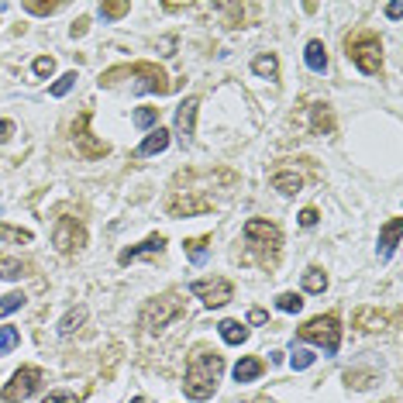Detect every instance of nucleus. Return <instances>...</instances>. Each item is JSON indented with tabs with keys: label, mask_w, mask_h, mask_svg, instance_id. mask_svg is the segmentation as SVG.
<instances>
[{
	"label": "nucleus",
	"mask_w": 403,
	"mask_h": 403,
	"mask_svg": "<svg viewBox=\"0 0 403 403\" xmlns=\"http://www.w3.org/2000/svg\"><path fill=\"white\" fill-rule=\"evenodd\" d=\"M221 372H225V355L218 351H207V348H197L186 362V383H183V393L190 400H211L218 383H221Z\"/></svg>",
	"instance_id": "f257e3e1"
},
{
	"label": "nucleus",
	"mask_w": 403,
	"mask_h": 403,
	"mask_svg": "<svg viewBox=\"0 0 403 403\" xmlns=\"http://www.w3.org/2000/svg\"><path fill=\"white\" fill-rule=\"evenodd\" d=\"M245 241L248 248L255 252V262L262 269H276L280 266V252H283V231L276 221H266V218H252L245 225Z\"/></svg>",
	"instance_id": "f03ea898"
},
{
	"label": "nucleus",
	"mask_w": 403,
	"mask_h": 403,
	"mask_svg": "<svg viewBox=\"0 0 403 403\" xmlns=\"http://www.w3.org/2000/svg\"><path fill=\"white\" fill-rule=\"evenodd\" d=\"M124 76H131V79H138L135 83V93H169L173 90V83H169V76L155 66V62H135V66H114V69H107L104 76H100V86H114L117 79H124Z\"/></svg>",
	"instance_id": "7ed1b4c3"
},
{
	"label": "nucleus",
	"mask_w": 403,
	"mask_h": 403,
	"mask_svg": "<svg viewBox=\"0 0 403 403\" xmlns=\"http://www.w3.org/2000/svg\"><path fill=\"white\" fill-rule=\"evenodd\" d=\"M345 52L365 76H376V73L383 69V42H379L376 31H365V28H362V31H351L345 38Z\"/></svg>",
	"instance_id": "20e7f679"
},
{
	"label": "nucleus",
	"mask_w": 403,
	"mask_h": 403,
	"mask_svg": "<svg viewBox=\"0 0 403 403\" xmlns=\"http://www.w3.org/2000/svg\"><path fill=\"white\" fill-rule=\"evenodd\" d=\"M303 342H310V345H321L328 355H335L338 345H342V324H338V317H331V314H321V317H310L300 331H296Z\"/></svg>",
	"instance_id": "39448f33"
},
{
	"label": "nucleus",
	"mask_w": 403,
	"mask_h": 403,
	"mask_svg": "<svg viewBox=\"0 0 403 403\" xmlns=\"http://www.w3.org/2000/svg\"><path fill=\"white\" fill-rule=\"evenodd\" d=\"M183 300L176 296V293H166V296H155V300H149L145 303V310H142V328L145 331H152V335H159L169 321L176 317H183Z\"/></svg>",
	"instance_id": "423d86ee"
},
{
	"label": "nucleus",
	"mask_w": 403,
	"mask_h": 403,
	"mask_svg": "<svg viewBox=\"0 0 403 403\" xmlns=\"http://www.w3.org/2000/svg\"><path fill=\"white\" fill-rule=\"evenodd\" d=\"M42 379H45V372H42L38 365H21V369L10 376V383L3 386L0 400L3 403H24L38 386H42Z\"/></svg>",
	"instance_id": "0eeeda50"
},
{
	"label": "nucleus",
	"mask_w": 403,
	"mask_h": 403,
	"mask_svg": "<svg viewBox=\"0 0 403 403\" xmlns=\"http://www.w3.org/2000/svg\"><path fill=\"white\" fill-rule=\"evenodd\" d=\"M52 245H56L62 255L79 252V248L86 245V228H83V221H79V218L62 214V218L56 221V228H52Z\"/></svg>",
	"instance_id": "6e6552de"
},
{
	"label": "nucleus",
	"mask_w": 403,
	"mask_h": 403,
	"mask_svg": "<svg viewBox=\"0 0 403 403\" xmlns=\"http://www.w3.org/2000/svg\"><path fill=\"white\" fill-rule=\"evenodd\" d=\"M73 145H76V152H79L83 159H104V155L111 152L107 142H97V138H93V131H90V111H83V114L76 117V124H73Z\"/></svg>",
	"instance_id": "1a4fd4ad"
},
{
	"label": "nucleus",
	"mask_w": 403,
	"mask_h": 403,
	"mask_svg": "<svg viewBox=\"0 0 403 403\" xmlns=\"http://www.w3.org/2000/svg\"><path fill=\"white\" fill-rule=\"evenodd\" d=\"M190 293L197 300H204L207 307H225L231 300V293H234V287H231L228 280H221V276H211V280H193Z\"/></svg>",
	"instance_id": "9d476101"
},
{
	"label": "nucleus",
	"mask_w": 403,
	"mask_h": 403,
	"mask_svg": "<svg viewBox=\"0 0 403 403\" xmlns=\"http://www.w3.org/2000/svg\"><path fill=\"white\" fill-rule=\"evenodd\" d=\"M197 111H200V100H197V97H186V100L176 107V135H179V142H183V145L193 138V128H197Z\"/></svg>",
	"instance_id": "9b49d317"
},
{
	"label": "nucleus",
	"mask_w": 403,
	"mask_h": 403,
	"mask_svg": "<svg viewBox=\"0 0 403 403\" xmlns=\"http://www.w3.org/2000/svg\"><path fill=\"white\" fill-rule=\"evenodd\" d=\"M166 211H169V218H190V214H207V211H214V200L211 197H186V200H176L169 197L166 200Z\"/></svg>",
	"instance_id": "f8f14e48"
},
{
	"label": "nucleus",
	"mask_w": 403,
	"mask_h": 403,
	"mask_svg": "<svg viewBox=\"0 0 403 403\" xmlns=\"http://www.w3.org/2000/svg\"><path fill=\"white\" fill-rule=\"evenodd\" d=\"M162 248H166V238H162V234H149L142 245L124 248V252L117 255V262H121V266H128V262H135V259H142V255H162Z\"/></svg>",
	"instance_id": "ddd939ff"
},
{
	"label": "nucleus",
	"mask_w": 403,
	"mask_h": 403,
	"mask_svg": "<svg viewBox=\"0 0 403 403\" xmlns=\"http://www.w3.org/2000/svg\"><path fill=\"white\" fill-rule=\"evenodd\" d=\"M400 231H403L400 218H390V221L383 225V231H379V259H383V262L393 259V252H397V245H400Z\"/></svg>",
	"instance_id": "4468645a"
},
{
	"label": "nucleus",
	"mask_w": 403,
	"mask_h": 403,
	"mask_svg": "<svg viewBox=\"0 0 403 403\" xmlns=\"http://www.w3.org/2000/svg\"><path fill=\"white\" fill-rule=\"evenodd\" d=\"M166 149H169V131L155 128V131H149V138L135 149V159H149V155H159V152H166Z\"/></svg>",
	"instance_id": "2eb2a0df"
},
{
	"label": "nucleus",
	"mask_w": 403,
	"mask_h": 403,
	"mask_svg": "<svg viewBox=\"0 0 403 403\" xmlns=\"http://www.w3.org/2000/svg\"><path fill=\"white\" fill-rule=\"evenodd\" d=\"M351 324L362 328V331H383L386 328V314L379 307H358L355 317H351Z\"/></svg>",
	"instance_id": "dca6fc26"
},
{
	"label": "nucleus",
	"mask_w": 403,
	"mask_h": 403,
	"mask_svg": "<svg viewBox=\"0 0 403 403\" xmlns=\"http://www.w3.org/2000/svg\"><path fill=\"white\" fill-rule=\"evenodd\" d=\"M262 358H255V355H248V358H241L238 365H234V383H252V379H259L262 376Z\"/></svg>",
	"instance_id": "f3484780"
},
{
	"label": "nucleus",
	"mask_w": 403,
	"mask_h": 403,
	"mask_svg": "<svg viewBox=\"0 0 403 403\" xmlns=\"http://www.w3.org/2000/svg\"><path fill=\"white\" fill-rule=\"evenodd\" d=\"M273 186H276L283 197H293V193H300L303 179H300V173H293V169H276V173H273Z\"/></svg>",
	"instance_id": "a211bd4d"
},
{
	"label": "nucleus",
	"mask_w": 403,
	"mask_h": 403,
	"mask_svg": "<svg viewBox=\"0 0 403 403\" xmlns=\"http://www.w3.org/2000/svg\"><path fill=\"white\" fill-rule=\"evenodd\" d=\"M303 59H307V66L314 69V73H324L328 69V49H324V42H307V49H303Z\"/></svg>",
	"instance_id": "6ab92c4d"
},
{
	"label": "nucleus",
	"mask_w": 403,
	"mask_h": 403,
	"mask_svg": "<svg viewBox=\"0 0 403 403\" xmlns=\"http://www.w3.org/2000/svg\"><path fill=\"white\" fill-rule=\"evenodd\" d=\"M218 331H221V338H225L228 345H245V342H248V328L238 324V321H221Z\"/></svg>",
	"instance_id": "aec40b11"
},
{
	"label": "nucleus",
	"mask_w": 403,
	"mask_h": 403,
	"mask_svg": "<svg viewBox=\"0 0 403 403\" xmlns=\"http://www.w3.org/2000/svg\"><path fill=\"white\" fill-rule=\"evenodd\" d=\"M183 252H186V259H190L193 266H200V262L207 259V234H200V238H190V241H183Z\"/></svg>",
	"instance_id": "412c9836"
},
{
	"label": "nucleus",
	"mask_w": 403,
	"mask_h": 403,
	"mask_svg": "<svg viewBox=\"0 0 403 403\" xmlns=\"http://www.w3.org/2000/svg\"><path fill=\"white\" fill-rule=\"evenodd\" d=\"M252 69H255V76L276 79V76H280V59L273 56V52H266V56H259L255 62H252Z\"/></svg>",
	"instance_id": "4be33fe9"
},
{
	"label": "nucleus",
	"mask_w": 403,
	"mask_h": 403,
	"mask_svg": "<svg viewBox=\"0 0 403 403\" xmlns=\"http://www.w3.org/2000/svg\"><path fill=\"white\" fill-rule=\"evenodd\" d=\"M21 276H28V266H24L21 259L3 255V259H0V280H21Z\"/></svg>",
	"instance_id": "5701e85b"
},
{
	"label": "nucleus",
	"mask_w": 403,
	"mask_h": 403,
	"mask_svg": "<svg viewBox=\"0 0 403 403\" xmlns=\"http://www.w3.org/2000/svg\"><path fill=\"white\" fill-rule=\"evenodd\" d=\"M324 287H328V273H321L317 266H310L303 273V289L307 293H324Z\"/></svg>",
	"instance_id": "b1692460"
},
{
	"label": "nucleus",
	"mask_w": 403,
	"mask_h": 403,
	"mask_svg": "<svg viewBox=\"0 0 403 403\" xmlns=\"http://www.w3.org/2000/svg\"><path fill=\"white\" fill-rule=\"evenodd\" d=\"M310 114H314V135H324V131L335 128V124H331V114H328V104H314Z\"/></svg>",
	"instance_id": "393cba45"
},
{
	"label": "nucleus",
	"mask_w": 403,
	"mask_h": 403,
	"mask_svg": "<svg viewBox=\"0 0 403 403\" xmlns=\"http://www.w3.org/2000/svg\"><path fill=\"white\" fill-rule=\"evenodd\" d=\"M128 10H131V3H128V0H104V3H100V17H107V21L124 17Z\"/></svg>",
	"instance_id": "a878e982"
},
{
	"label": "nucleus",
	"mask_w": 403,
	"mask_h": 403,
	"mask_svg": "<svg viewBox=\"0 0 403 403\" xmlns=\"http://www.w3.org/2000/svg\"><path fill=\"white\" fill-rule=\"evenodd\" d=\"M83 321H86V310H83V307H79V310H69V314L62 317V324H59V335H62V338H66V335H73Z\"/></svg>",
	"instance_id": "bb28decb"
},
{
	"label": "nucleus",
	"mask_w": 403,
	"mask_h": 403,
	"mask_svg": "<svg viewBox=\"0 0 403 403\" xmlns=\"http://www.w3.org/2000/svg\"><path fill=\"white\" fill-rule=\"evenodd\" d=\"M276 307H280L283 314H300V310H303V296H300V293H280V296H276Z\"/></svg>",
	"instance_id": "cd10ccee"
},
{
	"label": "nucleus",
	"mask_w": 403,
	"mask_h": 403,
	"mask_svg": "<svg viewBox=\"0 0 403 403\" xmlns=\"http://www.w3.org/2000/svg\"><path fill=\"white\" fill-rule=\"evenodd\" d=\"M314 358H317V355H314L310 348H296V351L289 355V365H293L296 372H303V369H310V365H314Z\"/></svg>",
	"instance_id": "c85d7f7f"
},
{
	"label": "nucleus",
	"mask_w": 403,
	"mask_h": 403,
	"mask_svg": "<svg viewBox=\"0 0 403 403\" xmlns=\"http://www.w3.org/2000/svg\"><path fill=\"white\" fill-rule=\"evenodd\" d=\"M24 293H7V296H0V317H7V314H14V310H21L24 307Z\"/></svg>",
	"instance_id": "c756f323"
},
{
	"label": "nucleus",
	"mask_w": 403,
	"mask_h": 403,
	"mask_svg": "<svg viewBox=\"0 0 403 403\" xmlns=\"http://www.w3.org/2000/svg\"><path fill=\"white\" fill-rule=\"evenodd\" d=\"M17 342H21V331H17V328H0V355L14 351Z\"/></svg>",
	"instance_id": "7c9ffc66"
},
{
	"label": "nucleus",
	"mask_w": 403,
	"mask_h": 403,
	"mask_svg": "<svg viewBox=\"0 0 403 403\" xmlns=\"http://www.w3.org/2000/svg\"><path fill=\"white\" fill-rule=\"evenodd\" d=\"M131 121H135V128H142V131H145V128H152V124L159 121V111H155V107H138Z\"/></svg>",
	"instance_id": "2f4dec72"
},
{
	"label": "nucleus",
	"mask_w": 403,
	"mask_h": 403,
	"mask_svg": "<svg viewBox=\"0 0 403 403\" xmlns=\"http://www.w3.org/2000/svg\"><path fill=\"white\" fill-rule=\"evenodd\" d=\"M59 7H62V3H56V0H52V3H35V0H28V3H24V10H28V14H35V17H49V14H56Z\"/></svg>",
	"instance_id": "473e14b6"
},
{
	"label": "nucleus",
	"mask_w": 403,
	"mask_h": 403,
	"mask_svg": "<svg viewBox=\"0 0 403 403\" xmlns=\"http://www.w3.org/2000/svg\"><path fill=\"white\" fill-rule=\"evenodd\" d=\"M73 83H76V73H62L56 83H52V97H66V93L73 90Z\"/></svg>",
	"instance_id": "72a5a7b5"
},
{
	"label": "nucleus",
	"mask_w": 403,
	"mask_h": 403,
	"mask_svg": "<svg viewBox=\"0 0 403 403\" xmlns=\"http://www.w3.org/2000/svg\"><path fill=\"white\" fill-rule=\"evenodd\" d=\"M0 238L3 241H31V231H21V228H7V225H0Z\"/></svg>",
	"instance_id": "f704fd0d"
},
{
	"label": "nucleus",
	"mask_w": 403,
	"mask_h": 403,
	"mask_svg": "<svg viewBox=\"0 0 403 403\" xmlns=\"http://www.w3.org/2000/svg\"><path fill=\"white\" fill-rule=\"evenodd\" d=\"M56 73V59L52 56H38L35 59V76H52Z\"/></svg>",
	"instance_id": "c9c22d12"
},
{
	"label": "nucleus",
	"mask_w": 403,
	"mask_h": 403,
	"mask_svg": "<svg viewBox=\"0 0 403 403\" xmlns=\"http://www.w3.org/2000/svg\"><path fill=\"white\" fill-rule=\"evenodd\" d=\"M42 403H79V400H76V393H69V390H56V393H49Z\"/></svg>",
	"instance_id": "e433bc0d"
},
{
	"label": "nucleus",
	"mask_w": 403,
	"mask_h": 403,
	"mask_svg": "<svg viewBox=\"0 0 403 403\" xmlns=\"http://www.w3.org/2000/svg\"><path fill=\"white\" fill-rule=\"evenodd\" d=\"M317 218H321V214H317V207H303V211H300V225H303V228H314V225H317Z\"/></svg>",
	"instance_id": "4c0bfd02"
},
{
	"label": "nucleus",
	"mask_w": 403,
	"mask_h": 403,
	"mask_svg": "<svg viewBox=\"0 0 403 403\" xmlns=\"http://www.w3.org/2000/svg\"><path fill=\"white\" fill-rule=\"evenodd\" d=\"M86 24H90V21H86V17H79V21L73 24V31H69V35H73V38H83V35H86Z\"/></svg>",
	"instance_id": "58836bf2"
},
{
	"label": "nucleus",
	"mask_w": 403,
	"mask_h": 403,
	"mask_svg": "<svg viewBox=\"0 0 403 403\" xmlns=\"http://www.w3.org/2000/svg\"><path fill=\"white\" fill-rule=\"evenodd\" d=\"M248 321H252V324H266L269 317H266V310H252V314H248Z\"/></svg>",
	"instance_id": "ea45409f"
},
{
	"label": "nucleus",
	"mask_w": 403,
	"mask_h": 403,
	"mask_svg": "<svg viewBox=\"0 0 403 403\" xmlns=\"http://www.w3.org/2000/svg\"><path fill=\"white\" fill-rule=\"evenodd\" d=\"M10 131H14V124H10V121H0V142H7Z\"/></svg>",
	"instance_id": "a19ab883"
},
{
	"label": "nucleus",
	"mask_w": 403,
	"mask_h": 403,
	"mask_svg": "<svg viewBox=\"0 0 403 403\" xmlns=\"http://www.w3.org/2000/svg\"><path fill=\"white\" fill-rule=\"evenodd\" d=\"M386 14H390V17L397 21V17L403 14V3H386Z\"/></svg>",
	"instance_id": "79ce46f5"
}]
</instances>
